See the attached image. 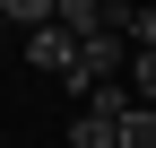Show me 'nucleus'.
Segmentation results:
<instances>
[{
  "label": "nucleus",
  "instance_id": "1",
  "mask_svg": "<svg viewBox=\"0 0 156 148\" xmlns=\"http://www.w3.org/2000/svg\"><path fill=\"white\" fill-rule=\"evenodd\" d=\"M130 52H139V44H130V26H104V35H78V61H69V87H78V96H95L104 79H122V70H130Z\"/></svg>",
  "mask_w": 156,
  "mask_h": 148
},
{
  "label": "nucleus",
  "instance_id": "2",
  "mask_svg": "<svg viewBox=\"0 0 156 148\" xmlns=\"http://www.w3.org/2000/svg\"><path fill=\"white\" fill-rule=\"evenodd\" d=\"M26 61H35V70H61V79H69V61H78V35L52 17V26H35V35H26Z\"/></svg>",
  "mask_w": 156,
  "mask_h": 148
},
{
  "label": "nucleus",
  "instance_id": "3",
  "mask_svg": "<svg viewBox=\"0 0 156 148\" xmlns=\"http://www.w3.org/2000/svg\"><path fill=\"white\" fill-rule=\"evenodd\" d=\"M122 79H130V96H139V105H156V44L130 52V70H122Z\"/></svg>",
  "mask_w": 156,
  "mask_h": 148
},
{
  "label": "nucleus",
  "instance_id": "4",
  "mask_svg": "<svg viewBox=\"0 0 156 148\" xmlns=\"http://www.w3.org/2000/svg\"><path fill=\"white\" fill-rule=\"evenodd\" d=\"M0 9H9V26L35 35V26H52V17H61V0H0Z\"/></svg>",
  "mask_w": 156,
  "mask_h": 148
},
{
  "label": "nucleus",
  "instance_id": "5",
  "mask_svg": "<svg viewBox=\"0 0 156 148\" xmlns=\"http://www.w3.org/2000/svg\"><path fill=\"white\" fill-rule=\"evenodd\" d=\"M122 148H156V105H130L122 113Z\"/></svg>",
  "mask_w": 156,
  "mask_h": 148
},
{
  "label": "nucleus",
  "instance_id": "6",
  "mask_svg": "<svg viewBox=\"0 0 156 148\" xmlns=\"http://www.w3.org/2000/svg\"><path fill=\"white\" fill-rule=\"evenodd\" d=\"M130 44H156V9H139V0H130Z\"/></svg>",
  "mask_w": 156,
  "mask_h": 148
},
{
  "label": "nucleus",
  "instance_id": "7",
  "mask_svg": "<svg viewBox=\"0 0 156 148\" xmlns=\"http://www.w3.org/2000/svg\"><path fill=\"white\" fill-rule=\"evenodd\" d=\"M0 17H9V9H0Z\"/></svg>",
  "mask_w": 156,
  "mask_h": 148
}]
</instances>
